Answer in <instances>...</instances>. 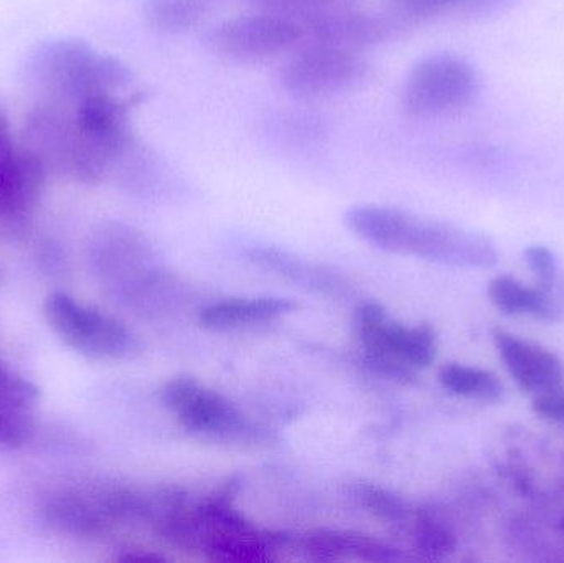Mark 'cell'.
<instances>
[{
	"label": "cell",
	"instance_id": "19",
	"mask_svg": "<svg viewBox=\"0 0 564 563\" xmlns=\"http://www.w3.org/2000/svg\"><path fill=\"white\" fill-rule=\"evenodd\" d=\"M414 542L430 559H443L456 549V535L447 522L433 509L424 508L414 515Z\"/></svg>",
	"mask_w": 564,
	"mask_h": 563
},
{
	"label": "cell",
	"instance_id": "3",
	"mask_svg": "<svg viewBox=\"0 0 564 563\" xmlns=\"http://www.w3.org/2000/svg\"><path fill=\"white\" fill-rule=\"evenodd\" d=\"M357 333L365 359L378 373L394 379H411L436 360L437 336L430 324L406 327L388 317L377 303L357 310Z\"/></svg>",
	"mask_w": 564,
	"mask_h": 563
},
{
	"label": "cell",
	"instance_id": "12",
	"mask_svg": "<svg viewBox=\"0 0 564 563\" xmlns=\"http://www.w3.org/2000/svg\"><path fill=\"white\" fill-rule=\"evenodd\" d=\"M390 32V23L381 17L338 3L302 25V42L360 52L383 42Z\"/></svg>",
	"mask_w": 564,
	"mask_h": 563
},
{
	"label": "cell",
	"instance_id": "5",
	"mask_svg": "<svg viewBox=\"0 0 564 563\" xmlns=\"http://www.w3.org/2000/svg\"><path fill=\"white\" fill-rule=\"evenodd\" d=\"M477 89L474 66L460 56L443 53L413 66L401 91V105L411 118H444L469 106Z\"/></svg>",
	"mask_w": 564,
	"mask_h": 563
},
{
	"label": "cell",
	"instance_id": "14",
	"mask_svg": "<svg viewBox=\"0 0 564 563\" xmlns=\"http://www.w3.org/2000/svg\"><path fill=\"white\" fill-rule=\"evenodd\" d=\"M40 390L0 359V446L19 450L35 430Z\"/></svg>",
	"mask_w": 564,
	"mask_h": 563
},
{
	"label": "cell",
	"instance_id": "27",
	"mask_svg": "<svg viewBox=\"0 0 564 563\" xmlns=\"http://www.w3.org/2000/svg\"><path fill=\"white\" fill-rule=\"evenodd\" d=\"M13 145H15V141H13L12 131H10L9 119L0 109V158L6 155Z\"/></svg>",
	"mask_w": 564,
	"mask_h": 563
},
{
	"label": "cell",
	"instance_id": "15",
	"mask_svg": "<svg viewBox=\"0 0 564 563\" xmlns=\"http://www.w3.org/2000/svg\"><path fill=\"white\" fill-rule=\"evenodd\" d=\"M297 307L285 297H234L218 301L198 313V323L210 331H230L251 324L268 323L292 313Z\"/></svg>",
	"mask_w": 564,
	"mask_h": 563
},
{
	"label": "cell",
	"instance_id": "11",
	"mask_svg": "<svg viewBox=\"0 0 564 563\" xmlns=\"http://www.w3.org/2000/svg\"><path fill=\"white\" fill-rule=\"evenodd\" d=\"M492 340L510 377L523 392L540 396L562 387L563 364L555 353L500 327L492 331Z\"/></svg>",
	"mask_w": 564,
	"mask_h": 563
},
{
	"label": "cell",
	"instance_id": "24",
	"mask_svg": "<svg viewBox=\"0 0 564 563\" xmlns=\"http://www.w3.org/2000/svg\"><path fill=\"white\" fill-rule=\"evenodd\" d=\"M523 257H525L527 267L530 268L539 284L553 283L562 274L555 255L543 245H533V247L527 248L523 251Z\"/></svg>",
	"mask_w": 564,
	"mask_h": 563
},
{
	"label": "cell",
	"instance_id": "4",
	"mask_svg": "<svg viewBox=\"0 0 564 563\" xmlns=\"http://www.w3.org/2000/svg\"><path fill=\"white\" fill-rule=\"evenodd\" d=\"M43 55L40 72L53 99L50 105L72 108L88 96L116 95L129 82L121 62L88 43L58 42Z\"/></svg>",
	"mask_w": 564,
	"mask_h": 563
},
{
	"label": "cell",
	"instance_id": "25",
	"mask_svg": "<svg viewBox=\"0 0 564 563\" xmlns=\"http://www.w3.org/2000/svg\"><path fill=\"white\" fill-rule=\"evenodd\" d=\"M533 412L540 419L564 429V389L550 390V392L535 396L532 403Z\"/></svg>",
	"mask_w": 564,
	"mask_h": 563
},
{
	"label": "cell",
	"instance_id": "7",
	"mask_svg": "<svg viewBox=\"0 0 564 563\" xmlns=\"http://www.w3.org/2000/svg\"><path fill=\"white\" fill-rule=\"evenodd\" d=\"M368 75V65L360 52L301 43L281 72L285 91L295 98L318 99L357 88Z\"/></svg>",
	"mask_w": 564,
	"mask_h": 563
},
{
	"label": "cell",
	"instance_id": "21",
	"mask_svg": "<svg viewBox=\"0 0 564 563\" xmlns=\"http://www.w3.org/2000/svg\"><path fill=\"white\" fill-rule=\"evenodd\" d=\"M248 3L257 12L284 17L302 26L308 20L341 2L340 0H248Z\"/></svg>",
	"mask_w": 564,
	"mask_h": 563
},
{
	"label": "cell",
	"instance_id": "10",
	"mask_svg": "<svg viewBox=\"0 0 564 563\" xmlns=\"http://www.w3.org/2000/svg\"><path fill=\"white\" fill-rule=\"evenodd\" d=\"M46 181V164L26 145H13L0 158V221L19 225L39 207Z\"/></svg>",
	"mask_w": 564,
	"mask_h": 563
},
{
	"label": "cell",
	"instance_id": "13",
	"mask_svg": "<svg viewBox=\"0 0 564 563\" xmlns=\"http://www.w3.org/2000/svg\"><path fill=\"white\" fill-rule=\"evenodd\" d=\"M487 294L497 310L509 316L533 317L545 323L564 320V277L553 283L530 286L509 274H499L490 281Z\"/></svg>",
	"mask_w": 564,
	"mask_h": 563
},
{
	"label": "cell",
	"instance_id": "16",
	"mask_svg": "<svg viewBox=\"0 0 564 563\" xmlns=\"http://www.w3.org/2000/svg\"><path fill=\"white\" fill-rule=\"evenodd\" d=\"M304 551L318 561L360 559V561L388 562L398 559L394 549L383 542L354 532L315 531L304 538Z\"/></svg>",
	"mask_w": 564,
	"mask_h": 563
},
{
	"label": "cell",
	"instance_id": "6",
	"mask_svg": "<svg viewBox=\"0 0 564 563\" xmlns=\"http://www.w3.org/2000/svg\"><path fill=\"white\" fill-rule=\"evenodd\" d=\"M43 311L53 333L88 359L119 360L134 353L135 337L126 324L69 294H50Z\"/></svg>",
	"mask_w": 564,
	"mask_h": 563
},
{
	"label": "cell",
	"instance_id": "9",
	"mask_svg": "<svg viewBox=\"0 0 564 563\" xmlns=\"http://www.w3.org/2000/svg\"><path fill=\"white\" fill-rule=\"evenodd\" d=\"M161 400L181 425L192 433L212 436L240 435L245 420L237 409L215 390L192 377H175L161 390Z\"/></svg>",
	"mask_w": 564,
	"mask_h": 563
},
{
	"label": "cell",
	"instance_id": "1",
	"mask_svg": "<svg viewBox=\"0 0 564 563\" xmlns=\"http://www.w3.org/2000/svg\"><path fill=\"white\" fill-rule=\"evenodd\" d=\"M345 218L361 240L390 253L457 268H490L499 260L496 245L484 235L398 208L358 205Z\"/></svg>",
	"mask_w": 564,
	"mask_h": 563
},
{
	"label": "cell",
	"instance_id": "18",
	"mask_svg": "<svg viewBox=\"0 0 564 563\" xmlns=\"http://www.w3.org/2000/svg\"><path fill=\"white\" fill-rule=\"evenodd\" d=\"M250 257L260 267L276 271L282 277L291 278L295 283L307 284V286L324 291L335 290L338 286L337 280H330V277L324 273L321 268L304 263L292 255L278 250V248H254Z\"/></svg>",
	"mask_w": 564,
	"mask_h": 563
},
{
	"label": "cell",
	"instance_id": "23",
	"mask_svg": "<svg viewBox=\"0 0 564 563\" xmlns=\"http://www.w3.org/2000/svg\"><path fill=\"white\" fill-rule=\"evenodd\" d=\"M464 2L466 0H390V7L400 19L416 22L441 15Z\"/></svg>",
	"mask_w": 564,
	"mask_h": 563
},
{
	"label": "cell",
	"instance_id": "17",
	"mask_svg": "<svg viewBox=\"0 0 564 563\" xmlns=\"http://www.w3.org/2000/svg\"><path fill=\"white\" fill-rule=\"evenodd\" d=\"M440 382L453 396L476 402L497 403L506 393V387L496 373L466 364H446L440 370Z\"/></svg>",
	"mask_w": 564,
	"mask_h": 563
},
{
	"label": "cell",
	"instance_id": "20",
	"mask_svg": "<svg viewBox=\"0 0 564 563\" xmlns=\"http://www.w3.org/2000/svg\"><path fill=\"white\" fill-rule=\"evenodd\" d=\"M207 12L205 0H149L148 17L152 25L165 32L194 29Z\"/></svg>",
	"mask_w": 564,
	"mask_h": 563
},
{
	"label": "cell",
	"instance_id": "8",
	"mask_svg": "<svg viewBox=\"0 0 564 563\" xmlns=\"http://www.w3.org/2000/svg\"><path fill=\"white\" fill-rule=\"evenodd\" d=\"M302 26L271 13L253 12L220 23L210 33L212 48L217 55L238 63H258L276 58L301 45Z\"/></svg>",
	"mask_w": 564,
	"mask_h": 563
},
{
	"label": "cell",
	"instance_id": "26",
	"mask_svg": "<svg viewBox=\"0 0 564 563\" xmlns=\"http://www.w3.org/2000/svg\"><path fill=\"white\" fill-rule=\"evenodd\" d=\"M512 0H466L464 6L470 10V12L477 13H489L494 10L502 9L503 6H509Z\"/></svg>",
	"mask_w": 564,
	"mask_h": 563
},
{
	"label": "cell",
	"instance_id": "22",
	"mask_svg": "<svg viewBox=\"0 0 564 563\" xmlns=\"http://www.w3.org/2000/svg\"><path fill=\"white\" fill-rule=\"evenodd\" d=\"M355 498L375 518L384 522H401L406 518V508L401 499L391 495L387 489L371 483H358L354 488Z\"/></svg>",
	"mask_w": 564,
	"mask_h": 563
},
{
	"label": "cell",
	"instance_id": "2",
	"mask_svg": "<svg viewBox=\"0 0 564 563\" xmlns=\"http://www.w3.org/2000/svg\"><path fill=\"white\" fill-rule=\"evenodd\" d=\"M142 498L118 486H63L46 496L43 518L59 534L105 538L121 522L141 516Z\"/></svg>",
	"mask_w": 564,
	"mask_h": 563
}]
</instances>
